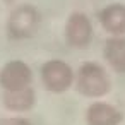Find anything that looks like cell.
I'll return each instance as SVG.
<instances>
[{"label":"cell","mask_w":125,"mask_h":125,"mask_svg":"<svg viewBox=\"0 0 125 125\" xmlns=\"http://www.w3.org/2000/svg\"><path fill=\"white\" fill-rule=\"evenodd\" d=\"M75 87L86 98H103L111 89L110 74L98 62H86L75 75Z\"/></svg>","instance_id":"6da1fadb"},{"label":"cell","mask_w":125,"mask_h":125,"mask_svg":"<svg viewBox=\"0 0 125 125\" xmlns=\"http://www.w3.org/2000/svg\"><path fill=\"white\" fill-rule=\"evenodd\" d=\"M41 24L40 10L31 4H21L14 7L7 17V36L14 41H22L33 38Z\"/></svg>","instance_id":"7a4b0ae2"},{"label":"cell","mask_w":125,"mask_h":125,"mask_svg":"<svg viewBox=\"0 0 125 125\" xmlns=\"http://www.w3.org/2000/svg\"><path fill=\"white\" fill-rule=\"evenodd\" d=\"M40 75H41V82H43L45 89H48L50 93H55V94L65 93L67 89H70V86L75 81V74H74L72 67L60 58L46 60L41 65Z\"/></svg>","instance_id":"3957f363"},{"label":"cell","mask_w":125,"mask_h":125,"mask_svg":"<svg viewBox=\"0 0 125 125\" xmlns=\"http://www.w3.org/2000/svg\"><path fill=\"white\" fill-rule=\"evenodd\" d=\"M93 22L84 12H72L65 22V41L69 46L82 50L93 41Z\"/></svg>","instance_id":"277c9868"},{"label":"cell","mask_w":125,"mask_h":125,"mask_svg":"<svg viewBox=\"0 0 125 125\" xmlns=\"http://www.w3.org/2000/svg\"><path fill=\"white\" fill-rule=\"evenodd\" d=\"M33 70L22 60H9L0 69V87L4 91H16L31 86Z\"/></svg>","instance_id":"5b68a950"},{"label":"cell","mask_w":125,"mask_h":125,"mask_svg":"<svg viewBox=\"0 0 125 125\" xmlns=\"http://www.w3.org/2000/svg\"><path fill=\"white\" fill-rule=\"evenodd\" d=\"M122 122L123 113L106 101H94L86 110L87 125H120Z\"/></svg>","instance_id":"8992f818"},{"label":"cell","mask_w":125,"mask_h":125,"mask_svg":"<svg viewBox=\"0 0 125 125\" xmlns=\"http://www.w3.org/2000/svg\"><path fill=\"white\" fill-rule=\"evenodd\" d=\"M101 28L111 36H123L125 34V4L115 2L108 4L98 14Z\"/></svg>","instance_id":"52a82bcc"},{"label":"cell","mask_w":125,"mask_h":125,"mask_svg":"<svg viewBox=\"0 0 125 125\" xmlns=\"http://www.w3.org/2000/svg\"><path fill=\"white\" fill-rule=\"evenodd\" d=\"M2 103L5 106V110L14 111V113L29 111L36 104V91L31 86L16 89V91H4Z\"/></svg>","instance_id":"ba28073f"},{"label":"cell","mask_w":125,"mask_h":125,"mask_svg":"<svg viewBox=\"0 0 125 125\" xmlns=\"http://www.w3.org/2000/svg\"><path fill=\"white\" fill-rule=\"evenodd\" d=\"M103 55L115 72L125 74V36H110L104 41Z\"/></svg>","instance_id":"9c48e42d"},{"label":"cell","mask_w":125,"mask_h":125,"mask_svg":"<svg viewBox=\"0 0 125 125\" xmlns=\"http://www.w3.org/2000/svg\"><path fill=\"white\" fill-rule=\"evenodd\" d=\"M0 125H34L26 116H0Z\"/></svg>","instance_id":"30bf717a"},{"label":"cell","mask_w":125,"mask_h":125,"mask_svg":"<svg viewBox=\"0 0 125 125\" xmlns=\"http://www.w3.org/2000/svg\"><path fill=\"white\" fill-rule=\"evenodd\" d=\"M4 2H5V4H14L16 0H4Z\"/></svg>","instance_id":"8fae6325"}]
</instances>
